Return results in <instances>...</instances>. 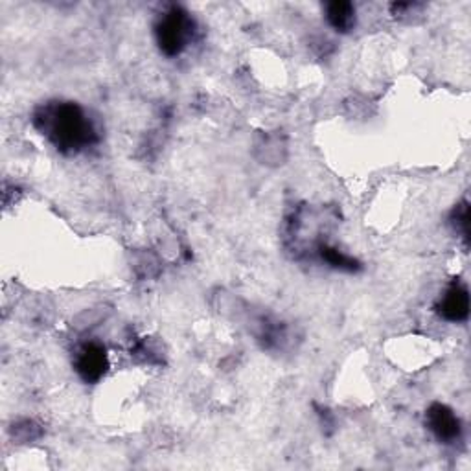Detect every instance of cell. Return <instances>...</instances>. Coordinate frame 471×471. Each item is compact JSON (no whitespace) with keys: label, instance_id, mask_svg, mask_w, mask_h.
I'll use <instances>...</instances> for the list:
<instances>
[{"label":"cell","instance_id":"cell-6","mask_svg":"<svg viewBox=\"0 0 471 471\" xmlns=\"http://www.w3.org/2000/svg\"><path fill=\"white\" fill-rule=\"evenodd\" d=\"M324 17L328 25L339 32L348 34L355 28V6L346 0H333L324 6Z\"/></svg>","mask_w":471,"mask_h":471},{"label":"cell","instance_id":"cell-4","mask_svg":"<svg viewBox=\"0 0 471 471\" xmlns=\"http://www.w3.org/2000/svg\"><path fill=\"white\" fill-rule=\"evenodd\" d=\"M425 424L431 429V433L444 444H451L460 438V420L447 405L433 404L425 413Z\"/></svg>","mask_w":471,"mask_h":471},{"label":"cell","instance_id":"cell-7","mask_svg":"<svg viewBox=\"0 0 471 471\" xmlns=\"http://www.w3.org/2000/svg\"><path fill=\"white\" fill-rule=\"evenodd\" d=\"M319 254L333 269H341V271H348V272H353V271L359 269V263L352 256H348V254L341 252L339 249L330 247L326 243L319 245Z\"/></svg>","mask_w":471,"mask_h":471},{"label":"cell","instance_id":"cell-3","mask_svg":"<svg viewBox=\"0 0 471 471\" xmlns=\"http://www.w3.org/2000/svg\"><path fill=\"white\" fill-rule=\"evenodd\" d=\"M74 368L85 384H98L109 370L108 350L100 343H87L77 350Z\"/></svg>","mask_w":471,"mask_h":471},{"label":"cell","instance_id":"cell-8","mask_svg":"<svg viewBox=\"0 0 471 471\" xmlns=\"http://www.w3.org/2000/svg\"><path fill=\"white\" fill-rule=\"evenodd\" d=\"M451 221H453V227L456 229V232H460L462 238L467 241V238H469V209L466 203L455 209Z\"/></svg>","mask_w":471,"mask_h":471},{"label":"cell","instance_id":"cell-1","mask_svg":"<svg viewBox=\"0 0 471 471\" xmlns=\"http://www.w3.org/2000/svg\"><path fill=\"white\" fill-rule=\"evenodd\" d=\"M34 122L36 128L63 153H77L97 142V131L85 111L72 102L43 108Z\"/></svg>","mask_w":471,"mask_h":471},{"label":"cell","instance_id":"cell-2","mask_svg":"<svg viewBox=\"0 0 471 471\" xmlns=\"http://www.w3.org/2000/svg\"><path fill=\"white\" fill-rule=\"evenodd\" d=\"M194 36V21L179 6H171L155 26V39L160 52L168 57L182 54Z\"/></svg>","mask_w":471,"mask_h":471},{"label":"cell","instance_id":"cell-5","mask_svg":"<svg viewBox=\"0 0 471 471\" xmlns=\"http://www.w3.org/2000/svg\"><path fill=\"white\" fill-rule=\"evenodd\" d=\"M436 313L447 323H462L469 315V293L466 286L451 284L436 302Z\"/></svg>","mask_w":471,"mask_h":471}]
</instances>
